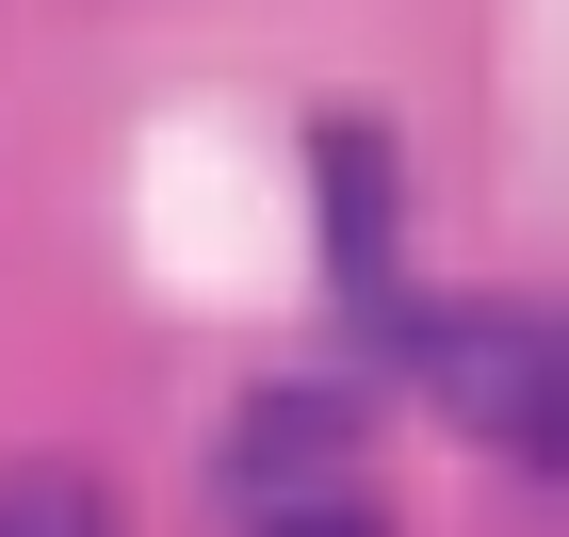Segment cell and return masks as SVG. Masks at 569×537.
<instances>
[{"instance_id":"obj_3","label":"cell","mask_w":569,"mask_h":537,"mask_svg":"<svg viewBox=\"0 0 569 537\" xmlns=\"http://www.w3.org/2000/svg\"><path fill=\"white\" fill-rule=\"evenodd\" d=\"M375 456V391L358 375H277V391L228 407V440H212V489L228 505H277V489H326V473H358Z\"/></svg>"},{"instance_id":"obj_4","label":"cell","mask_w":569,"mask_h":537,"mask_svg":"<svg viewBox=\"0 0 569 537\" xmlns=\"http://www.w3.org/2000/svg\"><path fill=\"white\" fill-rule=\"evenodd\" d=\"M0 537H131V505H114V473H82V456H17V473H0Z\"/></svg>"},{"instance_id":"obj_1","label":"cell","mask_w":569,"mask_h":537,"mask_svg":"<svg viewBox=\"0 0 569 537\" xmlns=\"http://www.w3.org/2000/svg\"><path fill=\"white\" fill-rule=\"evenodd\" d=\"M423 391L472 424V440H505L521 473H553V310L537 294H488V310H423Z\"/></svg>"},{"instance_id":"obj_5","label":"cell","mask_w":569,"mask_h":537,"mask_svg":"<svg viewBox=\"0 0 569 537\" xmlns=\"http://www.w3.org/2000/svg\"><path fill=\"white\" fill-rule=\"evenodd\" d=\"M244 537H407V521H391V489H375V473H326V489L244 505Z\"/></svg>"},{"instance_id":"obj_2","label":"cell","mask_w":569,"mask_h":537,"mask_svg":"<svg viewBox=\"0 0 569 537\" xmlns=\"http://www.w3.org/2000/svg\"><path fill=\"white\" fill-rule=\"evenodd\" d=\"M309 179H326V277H342V310L375 326V342H423V310H407V163H391V115H309Z\"/></svg>"}]
</instances>
